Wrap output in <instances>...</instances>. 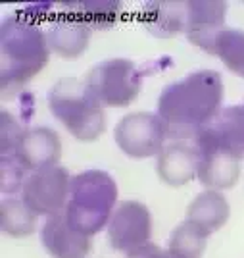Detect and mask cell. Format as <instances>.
Segmentation results:
<instances>
[{
    "label": "cell",
    "mask_w": 244,
    "mask_h": 258,
    "mask_svg": "<svg viewBox=\"0 0 244 258\" xmlns=\"http://www.w3.org/2000/svg\"><path fill=\"white\" fill-rule=\"evenodd\" d=\"M208 237L210 235L204 229L185 220L173 229L168 250L175 258H202Z\"/></svg>",
    "instance_id": "obj_20"
},
{
    "label": "cell",
    "mask_w": 244,
    "mask_h": 258,
    "mask_svg": "<svg viewBox=\"0 0 244 258\" xmlns=\"http://www.w3.org/2000/svg\"><path fill=\"white\" fill-rule=\"evenodd\" d=\"M50 50L65 60H73L87 50L91 41V27L71 12L62 10L52 18L46 31Z\"/></svg>",
    "instance_id": "obj_13"
},
{
    "label": "cell",
    "mask_w": 244,
    "mask_h": 258,
    "mask_svg": "<svg viewBox=\"0 0 244 258\" xmlns=\"http://www.w3.org/2000/svg\"><path fill=\"white\" fill-rule=\"evenodd\" d=\"M117 185L104 170H85L71 177L69 201L65 206L67 222L85 235H96L108 227L117 208Z\"/></svg>",
    "instance_id": "obj_3"
},
{
    "label": "cell",
    "mask_w": 244,
    "mask_h": 258,
    "mask_svg": "<svg viewBox=\"0 0 244 258\" xmlns=\"http://www.w3.org/2000/svg\"><path fill=\"white\" fill-rule=\"evenodd\" d=\"M114 139L119 151L131 158H150L164 151L168 131L158 114L133 112L117 121Z\"/></svg>",
    "instance_id": "obj_6"
},
{
    "label": "cell",
    "mask_w": 244,
    "mask_h": 258,
    "mask_svg": "<svg viewBox=\"0 0 244 258\" xmlns=\"http://www.w3.org/2000/svg\"><path fill=\"white\" fill-rule=\"evenodd\" d=\"M37 218L22 199H4L0 206V226L6 235L22 239L37 229Z\"/></svg>",
    "instance_id": "obj_19"
},
{
    "label": "cell",
    "mask_w": 244,
    "mask_h": 258,
    "mask_svg": "<svg viewBox=\"0 0 244 258\" xmlns=\"http://www.w3.org/2000/svg\"><path fill=\"white\" fill-rule=\"evenodd\" d=\"M71 175L62 166H52L41 172H33L22 189V201L37 216L50 218L64 212L69 201Z\"/></svg>",
    "instance_id": "obj_7"
},
{
    "label": "cell",
    "mask_w": 244,
    "mask_h": 258,
    "mask_svg": "<svg viewBox=\"0 0 244 258\" xmlns=\"http://www.w3.org/2000/svg\"><path fill=\"white\" fill-rule=\"evenodd\" d=\"M152 214L148 206L138 201H121L108 224V241L114 250L131 252L150 243Z\"/></svg>",
    "instance_id": "obj_8"
},
{
    "label": "cell",
    "mask_w": 244,
    "mask_h": 258,
    "mask_svg": "<svg viewBox=\"0 0 244 258\" xmlns=\"http://www.w3.org/2000/svg\"><path fill=\"white\" fill-rule=\"evenodd\" d=\"M146 31L159 39H170L185 31L187 2H148L142 10Z\"/></svg>",
    "instance_id": "obj_16"
},
{
    "label": "cell",
    "mask_w": 244,
    "mask_h": 258,
    "mask_svg": "<svg viewBox=\"0 0 244 258\" xmlns=\"http://www.w3.org/2000/svg\"><path fill=\"white\" fill-rule=\"evenodd\" d=\"M125 258H175V256L171 254L170 250H164V248H159L154 243H146V245H142V247L127 252Z\"/></svg>",
    "instance_id": "obj_24"
},
{
    "label": "cell",
    "mask_w": 244,
    "mask_h": 258,
    "mask_svg": "<svg viewBox=\"0 0 244 258\" xmlns=\"http://www.w3.org/2000/svg\"><path fill=\"white\" fill-rule=\"evenodd\" d=\"M212 56H217L233 74L244 77V31L225 27L213 43Z\"/></svg>",
    "instance_id": "obj_21"
},
{
    "label": "cell",
    "mask_w": 244,
    "mask_h": 258,
    "mask_svg": "<svg viewBox=\"0 0 244 258\" xmlns=\"http://www.w3.org/2000/svg\"><path fill=\"white\" fill-rule=\"evenodd\" d=\"M221 102V76L213 70H198L179 81H173L161 91L158 116L164 121L170 139H194L219 114Z\"/></svg>",
    "instance_id": "obj_1"
},
{
    "label": "cell",
    "mask_w": 244,
    "mask_h": 258,
    "mask_svg": "<svg viewBox=\"0 0 244 258\" xmlns=\"http://www.w3.org/2000/svg\"><path fill=\"white\" fill-rule=\"evenodd\" d=\"M23 133H25V129L20 127L18 121L12 118L8 112H2V156L16 152V147Z\"/></svg>",
    "instance_id": "obj_23"
},
{
    "label": "cell",
    "mask_w": 244,
    "mask_h": 258,
    "mask_svg": "<svg viewBox=\"0 0 244 258\" xmlns=\"http://www.w3.org/2000/svg\"><path fill=\"white\" fill-rule=\"evenodd\" d=\"M41 243L52 258H87L93 250V237L75 229L65 212L46 218L41 229Z\"/></svg>",
    "instance_id": "obj_10"
},
{
    "label": "cell",
    "mask_w": 244,
    "mask_h": 258,
    "mask_svg": "<svg viewBox=\"0 0 244 258\" xmlns=\"http://www.w3.org/2000/svg\"><path fill=\"white\" fill-rule=\"evenodd\" d=\"M198 151L185 141H173L158 154L156 170L159 179L170 187H183L198 175Z\"/></svg>",
    "instance_id": "obj_14"
},
{
    "label": "cell",
    "mask_w": 244,
    "mask_h": 258,
    "mask_svg": "<svg viewBox=\"0 0 244 258\" xmlns=\"http://www.w3.org/2000/svg\"><path fill=\"white\" fill-rule=\"evenodd\" d=\"M27 170L18 162L14 154L2 156V193L14 195L23 189V183L29 175H25Z\"/></svg>",
    "instance_id": "obj_22"
},
{
    "label": "cell",
    "mask_w": 244,
    "mask_h": 258,
    "mask_svg": "<svg viewBox=\"0 0 244 258\" xmlns=\"http://www.w3.org/2000/svg\"><path fill=\"white\" fill-rule=\"evenodd\" d=\"M14 156L27 172H41L58 166V160L62 156L60 135L50 127L25 129Z\"/></svg>",
    "instance_id": "obj_12"
},
{
    "label": "cell",
    "mask_w": 244,
    "mask_h": 258,
    "mask_svg": "<svg viewBox=\"0 0 244 258\" xmlns=\"http://www.w3.org/2000/svg\"><path fill=\"white\" fill-rule=\"evenodd\" d=\"M52 116L77 141L93 143L106 131V114L102 104L87 89L85 81L64 77L48 93Z\"/></svg>",
    "instance_id": "obj_4"
},
{
    "label": "cell",
    "mask_w": 244,
    "mask_h": 258,
    "mask_svg": "<svg viewBox=\"0 0 244 258\" xmlns=\"http://www.w3.org/2000/svg\"><path fill=\"white\" fill-rule=\"evenodd\" d=\"M85 85L102 106L123 108L133 104L140 95L142 74L131 60L110 58L87 74Z\"/></svg>",
    "instance_id": "obj_5"
},
{
    "label": "cell",
    "mask_w": 244,
    "mask_h": 258,
    "mask_svg": "<svg viewBox=\"0 0 244 258\" xmlns=\"http://www.w3.org/2000/svg\"><path fill=\"white\" fill-rule=\"evenodd\" d=\"M196 147V145H194ZM198 151V179L204 187L212 191L231 189L240 177V160L231 152L213 149V147H196Z\"/></svg>",
    "instance_id": "obj_15"
},
{
    "label": "cell",
    "mask_w": 244,
    "mask_h": 258,
    "mask_svg": "<svg viewBox=\"0 0 244 258\" xmlns=\"http://www.w3.org/2000/svg\"><path fill=\"white\" fill-rule=\"evenodd\" d=\"M196 147H213L244 158V106L221 108L219 114L194 137Z\"/></svg>",
    "instance_id": "obj_9"
},
{
    "label": "cell",
    "mask_w": 244,
    "mask_h": 258,
    "mask_svg": "<svg viewBox=\"0 0 244 258\" xmlns=\"http://www.w3.org/2000/svg\"><path fill=\"white\" fill-rule=\"evenodd\" d=\"M50 58L46 33L31 18L14 16L0 29V87L2 95L20 93L43 72Z\"/></svg>",
    "instance_id": "obj_2"
},
{
    "label": "cell",
    "mask_w": 244,
    "mask_h": 258,
    "mask_svg": "<svg viewBox=\"0 0 244 258\" xmlns=\"http://www.w3.org/2000/svg\"><path fill=\"white\" fill-rule=\"evenodd\" d=\"M225 2H187V23L185 35L194 46L202 48L204 52H213V43L217 35L225 29Z\"/></svg>",
    "instance_id": "obj_11"
},
{
    "label": "cell",
    "mask_w": 244,
    "mask_h": 258,
    "mask_svg": "<svg viewBox=\"0 0 244 258\" xmlns=\"http://www.w3.org/2000/svg\"><path fill=\"white\" fill-rule=\"evenodd\" d=\"M231 214V206L219 191H204L187 208V220L204 229L208 235L221 229Z\"/></svg>",
    "instance_id": "obj_17"
},
{
    "label": "cell",
    "mask_w": 244,
    "mask_h": 258,
    "mask_svg": "<svg viewBox=\"0 0 244 258\" xmlns=\"http://www.w3.org/2000/svg\"><path fill=\"white\" fill-rule=\"evenodd\" d=\"M62 10L71 12L91 29H108L116 25L121 14V2L117 0H87V2H64Z\"/></svg>",
    "instance_id": "obj_18"
}]
</instances>
